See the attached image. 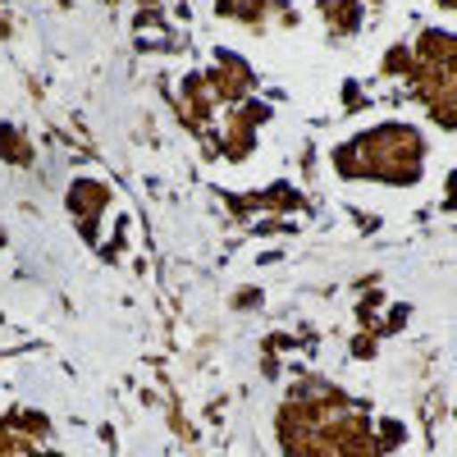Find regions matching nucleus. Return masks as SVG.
Segmentation results:
<instances>
[{"mask_svg": "<svg viewBox=\"0 0 457 457\" xmlns=\"http://www.w3.org/2000/svg\"><path fill=\"white\" fill-rule=\"evenodd\" d=\"M275 444L284 457H389L407 444V426L379 416L320 370H302L275 411Z\"/></svg>", "mask_w": 457, "mask_h": 457, "instance_id": "nucleus-1", "label": "nucleus"}, {"mask_svg": "<svg viewBox=\"0 0 457 457\" xmlns=\"http://www.w3.org/2000/svg\"><path fill=\"white\" fill-rule=\"evenodd\" d=\"M426 165H430V137L411 120H375L329 146V170L343 183L416 193L426 183Z\"/></svg>", "mask_w": 457, "mask_h": 457, "instance_id": "nucleus-2", "label": "nucleus"}, {"mask_svg": "<svg viewBox=\"0 0 457 457\" xmlns=\"http://www.w3.org/2000/svg\"><path fill=\"white\" fill-rule=\"evenodd\" d=\"M379 73H389L421 105V114L439 133H457V32L453 28H416L411 42H398Z\"/></svg>", "mask_w": 457, "mask_h": 457, "instance_id": "nucleus-3", "label": "nucleus"}, {"mask_svg": "<svg viewBox=\"0 0 457 457\" xmlns=\"http://www.w3.org/2000/svg\"><path fill=\"white\" fill-rule=\"evenodd\" d=\"M270 120H275V110H270V101H261V96H252L243 105H228L220 114V124L211 129V137L202 142V151L211 161L243 165V161H252V151H256L261 133L270 129Z\"/></svg>", "mask_w": 457, "mask_h": 457, "instance_id": "nucleus-4", "label": "nucleus"}, {"mask_svg": "<svg viewBox=\"0 0 457 457\" xmlns=\"http://www.w3.org/2000/svg\"><path fill=\"white\" fill-rule=\"evenodd\" d=\"M64 211L87 247H101V224L114 211V187L96 174H73L64 187Z\"/></svg>", "mask_w": 457, "mask_h": 457, "instance_id": "nucleus-5", "label": "nucleus"}, {"mask_svg": "<svg viewBox=\"0 0 457 457\" xmlns=\"http://www.w3.org/2000/svg\"><path fill=\"white\" fill-rule=\"evenodd\" d=\"M55 421L37 407H10L0 411V457H60L51 448Z\"/></svg>", "mask_w": 457, "mask_h": 457, "instance_id": "nucleus-6", "label": "nucleus"}, {"mask_svg": "<svg viewBox=\"0 0 457 457\" xmlns=\"http://www.w3.org/2000/svg\"><path fill=\"white\" fill-rule=\"evenodd\" d=\"M215 19H228V23H243V28H275V23H297L288 0H215Z\"/></svg>", "mask_w": 457, "mask_h": 457, "instance_id": "nucleus-7", "label": "nucleus"}, {"mask_svg": "<svg viewBox=\"0 0 457 457\" xmlns=\"http://www.w3.org/2000/svg\"><path fill=\"white\" fill-rule=\"evenodd\" d=\"M316 14H320V23L334 42H353L370 19V5L366 0H316Z\"/></svg>", "mask_w": 457, "mask_h": 457, "instance_id": "nucleus-8", "label": "nucleus"}, {"mask_svg": "<svg viewBox=\"0 0 457 457\" xmlns=\"http://www.w3.org/2000/svg\"><path fill=\"white\" fill-rule=\"evenodd\" d=\"M0 165H14V170L37 165V146L23 133V124H14V120H0Z\"/></svg>", "mask_w": 457, "mask_h": 457, "instance_id": "nucleus-9", "label": "nucleus"}, {"mask_svg": "<svg viewBox=\"0 0 457 457\" xmlns=\"http://www.w3.org/2000/svg\"><path fill=\"white\" fill-rule=\"evenodd\" d=\"M228 206L234 211H261V206H270V211H307V197L302 193H293L288 183H275V187H261V193H252V197H228Z\"/></svg>", "mask_w": 457, "mask_h": 457, "instance_id": "nucleus-10", "label": "nucleus"}, {"mask_svg": "<svg viewBox=\"0 0 457 457\" xmlns=\"http://www.w3.org/2000/svg\"><path fill=\"white\" fill-rule=\"evenodd\" d=\"M444 206H448V211H457V170L444 179Z\"/></svg>", "mask_w": 457, "mask_h": 457, "instance_id": "nucleus-11", "label": "nucleus"}, {"mask_svg": "<svg viewBox=\"0 0 457 457\" xmlns=\"http://www.w3.org/2000/svg\"><path fill=\"white\" fill-rule=\"evenodd\" d=\"M137 10H142V14H137V23H142V19H146L151 10H156V14H161V0H137Z\"/></svg>", "mask_w": 457, "mask_h": 457, "instance_id": "nucleus-12", "label": "nucleus"}, {"mask_svg": "<svg viewBox=\"0 0 457 457\" xmlns=\"http://www.w3.org/2000/svg\"><path fill=\"white\" fill-rule=\"evenodd\" d=\"M435 10H444V14H457V0H430Z\"/></svg>", "mask_w": 457, "mask_h": 457, "instance_id": "nucleus-13", "label": "nucleus"}, {"mask_svg": "<svg viewBox=\"0 0 457 457\" xmlns=\"http://www.w3.org/2000/svg\"><path fill=\"white\" fill-rule=\"evenodd\" d=\"M10 247V234H5V228H0V252H5Z\"/></svg>", "mask_w": 457, "mask_h": 457, "instance_id": "nucleus-14", "label": "nucleus"}, {"mask_svg": "<svg viewBox=\"0 0 457 457\" xmlns=\"http://www.w3.org/2000/svg\"><path fill=\"white\" fill-rule=\"evenodd\" d=\"M0 5H5V0H0Z\"/></svg>", "mask_w": 457, "mask_h": 457, "instance_id": "nucleus-15", "label": "nucleus"}]
</instances>
